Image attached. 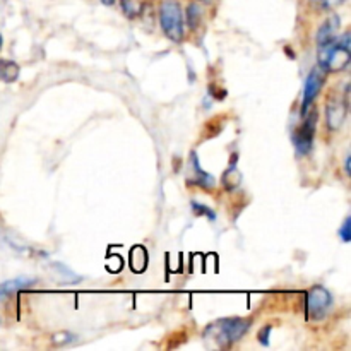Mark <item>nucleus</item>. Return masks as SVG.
<instances>
[{
  "instance_id": "nucleus-15",
  "label": "nucleus",
  "mask_w": 351,
  "mask_h": 351,
  "mask_svg": "<svg viewBox=\"0 0 351 351\" xmlns=\"http://www.w3.org/2000/svg\"><path fill=\"white\" fill-rule=\"evenodd\" d=\"M345 2L346 0H308L311 7H314L315 10H332Z\"/></svg>"
},
{
  "instance_id": "nucleus-12",
  "label": "nucleus",
  "mask_w": 351,
  "mask_h": 351,
  "mask_svg": "<svg viewBox=\"0 0 351 351\" xmlns=\"http://www.w3.org/2000/svg\"><path fill=\"white\" fill-rule=\"evenodd\" d=\"M19 74L21 69L16 62L0 58V81L10 84V82H16L19 79Z\"/></svg>"
},
{
  "instance_id": "nucleus-23",
  "label": "nucleus",
  "mask_w": 351,
  "mask_h": 351,
  "mask_svg": "<svg viewBox=\"0 0 351 351\" xmlns=\"http://www.w3.org/2000/svg\"><path fill=\"white\" fill-rule=\"evenodd\" d=\"M2 47H3V38L2 34H0V50H2Z\"/></svg>"
},
{
  "instance_id": "nucleus-7",
  "label": "nucleus",
  "mask_w": 351,
  "mask_h": 351,
  "mask_svg": "<svg viewBox=\"0 0 351 351\" xmlns=\"http://www.w3.org/2000/svg\"><path fill=\"white\" fill-rule=\"evenodd\" d=\"M326 74H328V72H324L317 65V67L312 69L311 74L307 75V81H305L304 86V98H302V117L311 110L312 103L315 101V98H317L319 93H321L322 86H324L326 82Z\"/></svg>"
},
{
  "instance_id": "nucleus-5",
  "label": "nucleus",
  "mask_w": 351,
  "mask_h": 351,
  "mask_svg": "<svg viewBox=\"0 0 351 351\" xmlns=\"http://www.w3.org/2000/svg\"><path fill=\"white\" fill-rule=\"evenodd\" d=\"M315 125H317V112L315 110H308L304 115V122L302 125L295 130L293 134V144L295 149L300 156L311 153L312 144H314V136H315Z\"/></svg>"
},
{
  "instance_id": "nucleus-22",
  "label": "nucleus",
  "mask_w": 351,
  "mask_h": 351,
  "mask_svg": "<svg viewBox=\"0 0 351 351\" xmlns=\"http://www.w3.org/2000/svg\"><path fill=\"white\" fill-rule=\"evenodd\" d=\"M103 3H105V5H113V3H115V0H101Z\"/></svg>"
},
{
  "instance_id": "nucleus-18",
  "label": "nucleus",
  "mask_w": 351,
  "mask_h": 351,
  "mask_svg": "<svg viewBox=\"0 0 351 351\" xmlns=\"http://www.w3.org/2000/svg\"><path fill=\"white\" fill-rule=\"evenodd\" d=\"M120 5H122L123 12L127 14L129 17H136L137 12H139V7L136 5V2L134 0H120Z\"/></svg>"
},
{
  "instance_id": "nucleus-1",
  "label": "nucleus",
  "mask_w": 351,
  "mask_h": 351,
  "mask_svg": "<svg viewBox=\"0 0 351 351\" xmlns=\"http://www.w3.org/2000/svg\"><path fill=\"white\" fill-rule=\"evenodd\" d=\"M250 328L249 319L242 317H225L219 321L211 322L204 329V338L211 339L216 348L226 350L232 348L237 341L247 335Z\"/></svg>"
},
{
  "instance_id": "nucleus-21",
  "label": "nucleus",
  "mask_w": 351,
  "mask_h": 351,
  "mask_svg": "<svg viewBox=\"0 0 351 351\" xmlns=\"http://www.w3.org/2000/svg\"><path fill=\"white\" fill-rule=\"evenodd\" d=\"M350 161H351V156L350 154H346V158H345V171H346V175H351V170H350Z\"/></svg>"
},
{
  "instance_id": "nucleus-9",
  "label": "nucleus",
  "mask_w": 351,
  "mask_h": 351,
  "mask_svg": "<svg viewBox=\"0 0 351 351\" xmlns=\"http://www.w3.org/2000/svg\"><path fill=\"white\" fill-rule=\"evenodd\" d=\"M339 36V16H331L321 24L317 31V47H322V45H328L331 41H335L336 38Z\"/></svg>"
},
{
  "instance_id": "nucleus-4",
  "label": "nucleus",
  "mask_w": 351,
  "mask_h": 351,
  "mask_svg": "<svg viewBox=\"0 0 351 351\" xmlns=\"http://www.w3.org/2000/svg\"><path fill=\"white\" fill-rule=\"evenodd\" d=\"M332 307V295L328 288L315 285L307 293V314L312 321H322Z\"/></svg>"
},
{
  "instance_id": "nucleus-14",
  "label": "nucleus",
  "mask_w": 351,
  "mask_h": 351,
  "mask_svg": "<svg viewBox=\"0 0 351 351\" xmlns=\"http://www.w3.org/2000/svg\"><path fill=\"white\" fill-rule=\"evenodd\" d=\"M51 266L55 267V271H57V273L60 274V276L64 278L65 281H71V283H77V281L82 280V278L79 276V274H75L74 271H71L67 266H64V264H62V263H53V264H51Z\"/></svg>"
},
{
  "instance_id": "nucleus-13",
  "label": "nucleus",
  "mask_w": 351,
  "mask_h": 351,
  "mask_svg": "<svg viewBox=\"0 0 351 351\" xmlns=\"http://www.w3.org/2000/svg\"><path fill=\"white\" fill-rule=\"evenodd\" d=\"M199 24H201V7L194 2L187 7V26L191 29H195Z\"/></svg>"
},
{
  "instance_id": "nucleus-11",
  "label": "nucleus",
  "mask_w": 351,
  "mask_h": 351,
  "mask_svg": "<svg viewBox=\"0 0 351 351\" xmlns=\"http://www.w3.org/2000/svg\"><path fill=\"white\" fill-rule=\"evenodd\" d=\"M223 184H225L226 191H233V189L239 187L242 184V173L237 168V154L232 156V165L228 167V170L223 175Z\"/></svg>"
},
{
  "instance_id": "nucleus-8",
  "label": "nucleus",
  "mask_w": 351,
  "mask_h": 351,
  "mask_svg": "<svg viewBox=\"0 0 351 351\" xmlns=\"http://www.w3.org/2000/svg\"><path fill=\"white\" fill-rule=\"evenodd\" d=\"M34 285H36V280L29 276H21L16 278V280L3 281V283H0V302L12 297L14 293H19V291L27 290V288H33Z\"/></svg>"
},
{
  "instance_id": "nucleus-16",
  "label": "nucleus",
  "mask_w": 351,
  "mask_h": 351,
  "mask_svg": "<svg viewBox=\"0 0 351 351\" xmlns=\"http://www.w3.org/2000/svg\"><path fill=\"white\" fill-rule=\"evenodd\" d=\"M191 208H192V211H194V215L204 216V218L211 219V221H215V219H216V213L213 211L211 208H208V206L199 204L197 201H192L191 202Z\"/></svg>"
},
{
  "instance_id": "nucleus-6",
  "label": "nucleus",
  "mask_w": 351,
  "mask_h": 351,
  "mask_svg": "<svg viewBox=\"0 0 351 351\" xmlns=\"http://www.w3.org/2000/svg\"><path fill=\"white\" fill-rule=\"evenodd\" d=\"M348 95H350V86L346 84L345 95L343 96H332L331 99L326 105V122H328V129L331 132L341 129V125L345 123L346 115H348Z\"/></svg>"
},
{
  "instance_id": "nucleus-17",
  "label": "nucleus",
  "mask_w": 351,
  "mask_h": 351,
  "mask_svg": "<svg viewBox=\"0 0 351 351\" xmlns=\"http://www.w3.org/2000/svg\"><path fill=\"white\" fill-rule=\"evenodd\" d=\"M338 235H339V239L343 240V242L350 243V240H351V218H350V216H346V218H345V221H343V225H341V228H339Z\"/></svg>"
},
{
  "instance_id": "nucleus-2",
  "label": "nucleus",
  "mask_w": 351,
  "mask_h": 351,
  "mask_svg": "<svg viewBox=\"0 0 351 351\" xmlns=\"http://www.w3.org/2000/svg\"><path fill=\"white\" fill-rule=\"evenodd\" d=\"M350 33L336 38L335 41L328 45L317 47V60L319 67L324 72H341L348 67L351 50H350Z\"/></svg>"
},
{
  "instance_id": "nucleus-19",
  "label": "nucleus",
  "mask_w": 351,
  "mask_h": 351,
  "mask_svg": "<svg viewBox=\"0 0 351 351\" xmlns=\"http://www.w3.org/2000/svg\"><path fill=\"white\" fill-rule=\"evenodd\" d=\"M75 339L74 335H71V332H58V335L51 336V341H53V345H67V343H72Z\"/></svg>"
},
{
  "instance_id": "nucleus-20",
  "label": "nucleus",
  "mask_w": 351,
  "mask_h": 351,
  "mask_svg": "<svg viewBox=\"0 0 351 351\" xmlns=\"http://www.w3.org/2000/svg\"><path fill=\"white\" fill-rule=\"evenodd\" d=\"M269 335H271V326H266V328L261 329L259 332V343L263 346H269Z\"/></svg>"
},
{
  "instance_id": "nucleus-24",
  "label": "nucleus",
  "mask_w": 351,
  "mask_h": 351,
  "mask_svg": "<svg viewBox=\"0 0 351 351\" xmlns=\"http://www.w3.org/2000/svg\"><path fill=\"white\" fill-rule=\"evenodd\" d=\"M202 2H208V0H202Z\"/></svg>"
},
{
  "instance_id": "nucleus-10",
  "label": "nucleus",
  "mask_w": 351,
  "mask_h": 351,
  "mask_svg": "<svg viewBox=\"0 0 351 351\" xmlns=\"http://www.w3.org/2000/svg\"><path fill=\"white\" fill-rule=\"evenodd\" d=\"M191 161H192V168H194L195 177L192 178V180H189V184H195V185H199V187H202V189H208V191H209V189L215 187V184H216L215 177H213V175H209L208 171L202 170L201 165H199L197 154H195L194 151L191 153Z\"/></svg>"
},
{
  "instance_id": "nucleus-3",
  "label": "nucleus",
  "mask_w": 351,
  "mask_h": 351,
  "mask_svg": "<svg viewBox=\"0 0 351 351\" xmlns=\"http://www.w3.org/2000/svg\"><path fill=\"white\" fill-rule=\"evenodd\" d=\"M160 26L165 36L173 43H180L185 34V23L182 5L178 0H161L160 3Z\"/></svg>"
}]
</instances>
